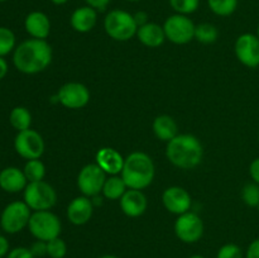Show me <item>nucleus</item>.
I'll use <instances>...</instances> for the list:
<instances>
[{"label":"nucleus","mask_w":259,"mask_h":258,"mask_svg":"<svg viewBox=\"0 0 259 258\" xmlns=\"http://www.w3.org/2000/svg\"><path fill=\"white\" fill-rule=\"evenodd\" d=\"M166 157L174 166L191 169L201 163L204 148L201 142L192 134H177L167 142Z\"/></svg>","instance_id":"2"},{"label":"nucleus","mask_w":259,"mask_h":258,"mask_svg":"<svg viewBox=\"0 0 259 258\" xmlns=\"http://www.w3.org/2000/svg\"><path fill=\"white\" fill-rule=\"evenodd\" d=\"M175 234L187 244L199 242L204 235V222L196 212L187 211L179 215L175 222Z\"/></svg>","instance_id":"10"},{"label":"nucleus","mask_w":259,"mask_h":258,"mask_svg":"<svg viewBox=\"0 0 259 258\" xmlns=\"http://www.w3.org/2000/svg\"><path fill=\"white\" fill-rule=\"evenodd\" d=\"M189 258H205V257L201 254H192V255H190Z\"/></svg>","instance_id":"43"},{"label":"nucleus","mask_w":259,"mask_h":258,"mask_svg":"<svg viewBox=\"0 0 259 258\" xmlns=\"http://www.w3.org/2000/svg\"><path fill=\"white\" fill-rule=\"evenodd\" d=\"M67 254V244L60 237L47 242V255L50 258H65Z\"/></svg>","instance_id":"31"},{"label":"nucleus","mask_w":259,"mask_h":258,"mask_svg":"<svg viewBox=\"0 0 259 258\" xmlns=\"http://www.w3.org/2000/svg\"><path fill=\"white\" fill-rule=\"evenodd\" d=\"M9 123L17 132L27 131L32 125V114L25 106H15L9 114Z\"/></svg>","instance_id":"24"},{"label":"nucleus","mask_w":259,"mask_h":258,"mask_svg":"<svg viewBox=\"0 0 259 258\" xmlns=\"http://www.w3.org/2000/svg\"><path fill=\"white\" fill-rule=\"evenodd\" d=\"M57 99L67 109L78 110L85 108L90 101V91L83 83L67 82L58 90Z\"/></svg>","instance_id":"12"},{"label":"nucleus","mask_w":259,"mask_h":258,"mask_svg":"<svg viewBox=\"0 0 259 258\" xmlns=\"http://www.w3.org/2000/svg\"><path fill=\"white\" fill-rule=\"evenodd\" d=\"M243 250L239 245L234 243H227L222 245L217 253V258H243Z\"/></svg>","instance_id":"32"},{"label":"nucleus","mask_w":259,"mask_h":258,"mask_svg":"<svg viewBox=\"0 0 259 258\" xmlns=\"http://www.w3.org/2000/svg\"><path fill=\"white\" fill-rule=\"evenodd\" d=\"M94 204L91 197L77 196L68 204L67 219L73 225H85L93 218Z\"/></svg>","instance_id":"15"},{"label":"nucleus","mask_w":259,"mask_h":258,"mask_svg":"<svg viewBox=\"0 0 259 258\" xmlns=\"http://www.w3.org/2000/svg\"><path fill=\"white\" fill-rule=\"evenodd\" d=\"M148 201L142 190L128 189L120 197V209L129 218H138L146 212Z\"/></svg>","instance_id":"16"},{"label":"nucleus","mask_w":259,"mask_h":258,"mask_svg":"<svg viewBox=\"0 0 259 258\" xmlns=\"http://www.w3.org/2000/svg\"><path fill=\"white\" fill-rule=\"evenodd\" d=\"M23 201L33 211L51 210L57 202V192L55 187L46 181L28 182L23 191Z\"/></svg>","instance_id":"5"},{"label":"nucleus","mask_w":259,"mask_h":258,"mask_svg":"<svg viewBox=\"0 0 259 258\" xmlns=\"http://www.w3.org/2000/svg\"><path fill=\"white\" fill-rule=\"evenodd\" d=\"M128 2H139V0H128Z\"/></svg>","instance_id":"45"},{"label":"nucleus","mask_w":259,"mask_h":258,"mask_svg":"<svg viewBox=\"0 0 259 258\" xmlns=\"http://www.w3.org/2000/svg\"><path fill=\"white\" fill-rule=\"evenodd\" d=\"M258 211H259V206H258Z\"/></svg>","instance_id":"48"},{"label":"nucleus","mask_w":259,"mask_h":258,"mask_svg":"<svg viewBox=\"0 0 259 258\" xmlns=\"http://www.w3.org/2000/svg\"><path fill=\"white\" fill-rule=\"evenodd\" d=\"M133 17H134V20H136L137 25H138V28L148 23V14H147L146 12H137Z\"/></svg>","instance_id":"39"},{"label":"nucleus","mask_w":259,"mask_h":258,"mask_svg":"<svg viewBox=\"0 0 259 258\" xmlns=\"http://www.w3.org/2000/svg\"><path fill=\"white\" fill-rule=\"evenodd\" d=\"M235 56L238 61L249 68L259 66V38L252 33L239 35L234 45Z\"/></svg>","instance_id":"13"},{"label":"nucleus","mask_w":259,"mask_h":258,"mask_svg":"<svg viewBox=\"0 0 259 258\" xmlns=\"http://www.w3.org/2000/svg\"><path fill=\"white\" fill-rule=\"evenodd\" d=\"M257 35H258V38H259V24H258V29H257Z\"/></svg>","instance_id":"44"},{"label":"nucleus","mask_w":259,"mask_h":258,"mask_svg":"<svg viewBox=\"0 0 259 258\" xmlns=\"http://www.w3.org/2000/svg\"><path fill=\"white\" fill-rule=\"evenodd\" d=\"M45 141L43 137L34 129L18 132L14 139V149L22 158L38 159L45 153Z\"/></svg>","instance_id":"9"},{"label":"nucleus","mask_w":259,"mask_h":258,"mask_svg":"<svg viewBox=\"0 0 259 258\" xmlns=\"http://www.w3.org/2000/svg\"><path fill=\"white\" fill-rule=\"evenodd\" d=\"M15 34L7 27H0V57H5L15 50Z\"/></svg>","instance_id":"28"},{"label":"nucleus","mask_w":259,"mask_h":258,"mask_svg":"<svg viewBox=\"0 0 259 258\" xmlns=\"http://www.w3.org/2000/svg\"><path fill=\"white\" fill-rule=\"evenodd\" d=\"M137 37L142 45L151 48H157L166 40L163 27H161L157 23L148 22L147 24L142 25L137 30Z\"/></svg>","instance_id":"21"},{"label":"nucleus","mask_w":259,"mask_h":258,"mask_svg":"<svg viewBox=\"0 0 259 258\" xmlns=\"http://www.w3.org/2000/svg\"><path fill=\"white\" fill-rule=\"evenodd\" d=\"M218 37H219V32L217 27L210 23H201L195 27V39L199 40L200 43L210 45V43H214Z\"/></svg>","instance_id":"26"},{"label":"nucleus","mask_w":259,"mask_h":258,"mask_svg":"<svg viewBox=\"0 0 259 258\" xmlns=\"http://www.w3.org/2000/svg\"><path fill=\"white\" fill-rule=\"evenodd\" d=\"M258 139H259V133H258Z\"/></svg>","instance_id":"47"},{"label":"nucleus","mask_w":259,"mask_h":258,"mask_svg":"<svg viewBox=\"0 0 259 258\" xmlns=\"http://www.w3.org/2000/svg\"><path fill=\"white\" fill-rule=\"evenodd\" d=\"M99 258H120V257H118V255H115V254H104Z\"/></svg>","instance_id":"42"},{"label":"nucleus","mask_w":259,"mask_h":258,"mask_svg":"<svg viewBox=\"0 0 259 258\" xmlns=\"http://www.w3.org/2000/svg\"><path fill=\"white\" fill-rule=\"evenodd\" d=\"M85 2L88 3L89 7L94 8V9L104 10L106 7H108V4L110 3V0H85Z\"/></svg>","instance_id":"38"},{"label":"nucleus","mask_w":259,"mask_h":258,"mask_svg":"<svg viewBox=\"0 0 259 258\" xmlns=\"http://www.w3.org/2000/svg\"><path fill=\"white\" fill-rule=\"evenodd\" d=\"M162 202L169 212L176 215L190 211L192 205L191 195L187 192V190L180 186L167 187L162 194Z\"/></svg>","instance_id":"14"},{"label":"nucleus","mask_w":259,"mask_h":258,"mask_svg":"<svg viewBox=\"0 0 259 258\" xmlns=\"http://www.w3.org/2000/svg\"><path fill=\"white\" fill-rule=\"evenodd\" d=\"M156 167L153 159L144 152H132L124 161L120 176L128 189L143 190L153 182Z\"/></svg>","instance_id":"3"},{"label":"nucleus","mask_w":259,"mask_h":258,"mask_svg":"<svg viewBox=\"0 0 259 258\" xmlns=\"http://www.w3.org/2000/svg\"><path fill=\"white\" fill-rule=\"evenodd\" d=\"M249 175H250V177H252L253 181H254L255 184L259 185V157L258 158L253 159L252 163H250Z\"/></svg>","instance_id":"36"},{"label":"nucleus","mask_w":259,"mask_h":258,"mask_svg":"<svg viewBox=\"0 0 259 258\" xmlns=\"http://www.w3.org/2000/svg\"><path fill=\"white\" fill-rule=\"evenodd\" d=\"M195 27L187 15L174 14L166 19L163 24L166 39L175 45H186L195 38Z\"/></svg>","instance_id":"8"},{"label":"nucleus","mask_w":259,"mask_h":258,"mask_svg":"<svg viewBox=\"0 0 259 258\" xmlns=\"http://www.w3.org/2000/svg\"><path fill=\"white\" fill-rule=\"evenodd\" d=\"M245 258H259V238L254 239L247 248Z\"/></svg>","instance_id":"35"},{"label":"nucleus","mask_w":259,"mask_h":258,"mask_svg":"<svg viewBox=\"0 0 259 258\" xmlns=\"http://www.w3.org/2000/svg\"><path fill=\"white\" fill-rule=\"evenodd\" d=\"M96 22H98L96 9L89 7V5L77 8L70 18L71 27L78 33H88L93 30L96 25Z\"/></svg>","instance_id":"20"},{"label":"nucleus","mask_w":259,"mask_h":258,"mask_svg":"<svg viewBox=\"0 0 259 258\" xmlns=\"http://www.w3.org/2000/svg\"><path fill=\"white\" fill-rule=\"evenodd\" d=\"M105 181V172L96 163H89L78 172L77 187L83 196L94 197L96 195H100Z\"/></svg>","instance_id":"11"},{"label":"nucleus","mask_w":259,"mask_h":258,"mask_svg":"<svg viewBox=\"0 0 259 258\" xmlns=\"http://www.w3.org/2000/svg\"><path fill=\"white\" fill-rule=\"evenodd\" d=\"M10 250V244H9V240L7 239V237L0 234V258H4L7 257L8 253Z\"/></svg>","instance_id":"37"},{"label":"nucleus","mask_w":259,"mask_h":258,"mask_svg":"<svg viewBox=\"0 0 259 258\" xmlns=\"http://www.w3.org/2000/svg\"><path fill=\"white\" fill-rule=\"evenodd\" d=\"M152 126H153L154 136L159 141L163 142H169L171 139H174L177 136V131H179L176 120L172 116L166 115V114L157 116L153 120Z\"/></svg>","instance_id":"22"},{"label":"nucleus","mask_w":259,"mask_h":258,"mask_svg":"<svg viewBox=\"0 0 259 258\" xmlns=\"http://www.w3.org/2000/svg\"><path fill=\"white\" fill-rule=\"evenodd\" d=\"M24 28L32 38L46 39L51 32L50 18L42 12H32L25 17Z\"/></svg>","instance_id":"19"},{"label":"nucleus","mask_w":259,"mask_h":258,"mask_svg":"<svg viewBox=\"0 0 259 258\" xmlns=\"http://www.w3.org/2000/svg\"><path fill=\"white\" fill-rule=\"evenodd\" d=\"M30 250H32L33 255L37 257H45L47 255V242L43 240H35L32 245H30Z\"/></svg>","instance_id":"34"},{"label":"nucleus","mask_w":259,"mask_h":258,"mask_svg":"<svg viewBox=\"0 0 259 258\" xmlns=\"http://www.w3.org/2000/svg\"><path fill=\"white\" fill-rule=\"evenodd\" d=\"M28 185V180L25 177L23 169L18 167L9 166L0 171V189L9 194L24 191Z\"/></svg>","instance_id":"18"},{"label":"nucleus","mask_w":259,"mask_h":258,"mask_svg":"<svg viewBox=\"0 0 259 258\" xmlns=\"http://www.w3.org/2000/svg\"><path fill=\"white\" fill-rule=\"evenodd\" d=\"M5 258H35L33 255L30 248L27 247H15L9 250L8 255Z\"/></svg>","instance_id":"33"},{"label":"nucleus","mask_w":259,"mask_h":258,"mask_svg":"<svg viewBox=\"0 0 259 258\" xmlns=\"http://www.w3.org/2000/svg\"><path fill=\"white\" fill-rule=\"evenodd\" d=\"M51 2H52L53 4H56V5H63V4H66L68 0H51Z\"/></svg>","instance_id":"41"},{"label":"nucleus","mask_w":259,"mask_h":258,"mask_svg":"<svg viewBox=\"0 0 259 258\" xmlns=\"http://www.w3.org/2000/svg\"><path fill=\"white\" fill-rule=\"evenodd\" d=\"M207 4L212 13L220 17H228L235 12L238 0H207Z\"/></svg>","instance_id":"27"},{"label":"nucleus","mask_w":259,"mask_h":258,"mask_svg":"<svg viewBox=\"0 0 259 258\" xmlns=\"http://www.w3.org/2000/svg\"><path fill=\"white\" fill-rule=\"evenodd\" d=\"M5 2H8V0H0V3H5Z\"/></svg>","instance_id":"46"},{"label":"nucleus","mask_w":259,"mask_h":258,"mask_svg":"<svg viewBox=\"0 0 259 258\" xmlns=\"http://www.w3.org/2000/svg\"><path fill=\"white\" fill-rule=\"evenodd\" d=\"M32 210L24 201H13L0 214V228L7 234H17L28 228Z\"/></svg>","instance_id":"7"},{"label":"nucleus","mask_w":259,"mask_h":258,"mask_svg":"<svg viewBox=\"0 0 259 258\" xmlns=\"http://www.w3.org/2000/svg\"><path fill=\"white\" fill-rule=\"evenodd\" d=\"M104 29L106 34L118 42H126L137 35L138 25L133 14L125 10L114 9L106 14L104 19Z\"/></svg>","instance_id":"4"},{"label":"nucleus","mask_w":259,"mask_h":258,"mask_svg":"<svg viewBox=\"0 0 259 258\" xmlns=\"http://www.w3.org/2000/svg\"><path fill=\"white\" fill-rule=\"evenodd\" d=\"M8 70H9V66H8L7 60L4 57H0V80H3L7 76Z\"/></svg>","instance_id":"40"},{"label":"nucleus","mask_w":259,"mask_h":258,"mask_svg":"<svg viewBox=\"0 0 259 258\" xmlns=\"http://www.w3.org/2000/svg\"><path fill=\"white\" fill-rule=\"evenodd\" d=\"M126 190H128V186L121 179V176L113 175L110 177H106V181L101 192H103L104 197L109 200H120V197L125 194Z\"/></svg>","instance_id":"23"},{"label":"nucleus","mask_w":259,"mask_h":258,"mask_svg":"<svg viewBox=\"0 0 259 258\" xmlns=\"http://www.w3.org/2000/svg\"><path fill=\"white\" fill-rule=\"evenodd\" d=\"M169 4L177 14L187 15L196 12L200 5V0H169Z\"/></svg>","instance_id":"30"},{"label":"nucleus","mask_w":259,"mask_h":258,"mask_svg":"<svg viewBox=\"0 0 259 258\" xmlns=\"http://www.w3.org/2000/svg\"><path fill=\"white\" fill-rule=\"evenodd\" d=\"M95 163L105 172L106 175H118L121 174L124 166V158L116 149L111 148V147H104L100 148L96 153L95 157Z\"/></svg>","instance_id":"17"},{"label":"nucleus","mask_w":259,"mask_h":258,"mask_svg":"<svg viewBox=\"0 0 259 258\" xmlns=\"http://www.w3.org/2000/svg\"><path fill=\"white\" fill-rule=\"evenodd\" d=\"M52 47L46 39L24 40L15 47L13 63L19 72L34 75L45 71L52 62Z\"/></svg>","instance_id":"1"},{"label":"nucleus","mask_w":259,"mask_h":258,"mask_svg":"<svg viewBox=\"0 0 259 258\" xmlns=\"http://www.w3.org/2000/svg\"><path fill=\"white\" fill-rule=\"evenodd\" d=\"M28 229L37 240L50 242L51 239L60 237L62 224L57 215L50 210H43L32 212L28 223Z\"/></svg>","instance_id":"6"},{"label":"nucleus","mask_w":259,"mask_h":258,"mask_svg":"<svg viewBox=\"0 0 259 258\" xmlns=\"http://www.w3.org/2000/svg\"><path fill=\"white\" fill-rule=\"evenodd\" d=\"M242 200L250 207L259 206V185L255 182L247 184L242 190Z\"/></svg>","instance_id":"29"},{"label":"nucleus","mask_w":259,"mask_h":258,"mask_svg":"<svg viewBox=\"0 0 259 258\" xmlns=\"http://www.w3.org/2000/svg\"><path fill=\"white\" fill-rule=\"evenodd\" d=\"M23 172H24L28 182L42 181L46 176V166L39 158L29 159V161L25 162Z\"/></svg>","instance_id":"25"}]
</instances>
